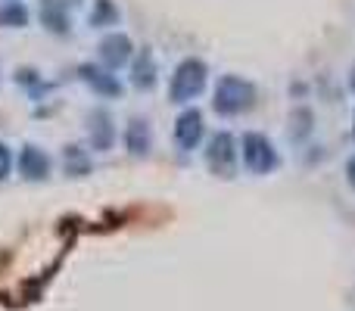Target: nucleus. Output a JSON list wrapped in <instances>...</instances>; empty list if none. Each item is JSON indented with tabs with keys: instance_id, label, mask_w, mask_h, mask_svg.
<instances>
[{
	"instance_id": "nucleus-1",
	"label": "nucleus",
	"mask_w": 355,
	"mask_h": 311,
	"mask_svg": "<svg viewBox=\"0 0 355 311\" xmlns=\"http://www.w3.org/2000/svg\"><path fill=\"white\" fill-rule=\"evenodd\" d=\"M252 106H256V87H252V81L240 78V75H221L212 94V109L218 116L231 118V116L250 112Z\"/></svg>"
},
{
	"instance_id": "nucleus-2",
	"label": "nucleus",
	"mask_w": 355,
	"mask_h": 311,
	"mask_svg": "<svg viewBox=\"0 0 355 311\" xmlns=\"http://www.w3.org/2000/svg\"><path fill=\"white\" fill-rule=\"evenodd\" d=\"M206 62L202 60H181L172 75V85H168V100L172 103H190L193 97H200L202 87H206Z\"/></svg>"
},
{
	"instance_id": "nucleus-3",
	"label": "nucleus",
	"mask_w": 355,
	"mask_h": 311,
	"mask_svg": "<svg viewBox=\"0 0 355 311\" xmlns=\"http://www.w3.org/2000/svg\"><path fill=\"white\" fill-rule=\"evenodd\" d=\"M240 156H243V165L252 175H268V171H275L277 162H281L275 143L265 134H256V131L243 134V141H240Z\"/></svg>"
},
{
	"instance_id": "nucleus-4",
	"label": "nucleus",
	"mask_w": 355,
	"mask_h": 311,
	"mask_svg": "<svg viewBox=\"0 0 355 311\" xmlns=\"http://www.w3.org/2000/svg\"><path fill=\"white\" fill-rule=\"evenodd\" d=\"M237 141H234V134H227V131H218V134L209 137V147H206V165L212 175L218 177H234V171H237Z\"/></svg>"
},
{
	"instance_id": "nucleus-5",
	"label": "nucleus",
	"mask_w": 355,
	"mask_h": 311,
	"mask_svg": "<svg viewBox=\"0 0 355 311\" xmlns=\"http://www.w3.org/2000/svg\"><path fill=\"white\" fill-rule=\"evenodd\" d=\"M131 53H135V47H131L128 35L112 31V35H106L103 41H100V62H103V69H110V72H116L125 62H131Z\"/></svg>"
},
{
	"instance_id": "nucleus-6",
	"label": "nucleus",
	"mask_w": 355,
	"mask_h": 311,
	"mask_svg": "<svg viewBox=\"0 0 355 311\" xmlns=\"http://www.w3.org/2000/svg\"><path fill=\"white\" fill-rule=\"evenodd\" d=\"M202 112L200 109H184L175 122V143L181 150H193L202 141Z\"/></svg>"
},
{
	"instance_id": "nucleus-7",
	"label": "nucleus",
	"mask_w": 355,
	"mask_h": 311,
	"mask_svg": "<svg viewBox=\"0 0 355 311\" xmlns=\"http://www.w3.org/2000/svg\"><path fill=\"white\" fill-rule=\"evenodd\" d=\"M87 137H91V147L97 150V153L112 147V141H116V125H112V116L106 109H94L91 116H87Z\"/></svg>"
},
{
	"instance_id": "nucleus-8",
	"label": "nucleus",
	"mask_w": 355,
	"mask_h": 311,
	"mask_svg": "<svg viewBox=\"0 0 355 311\" xmlns=\"http://www.w3.org/2000/svg\"><path fill=\"white\" fill-rule=\"evenodd\" d=\"M37 19L50 35H69L72 31L69 10L62 6V0H37Z\"/></svg>"
},
{
	"instance_id": "nucleus-9",
	"label": "nucleus",
	"mask_w": 355,
	"mask_h": 311,
	"mask_svg": "<svg viewBox=\"0 0 355 311\" xmlns=\"http://www.w3.org/2000/svg\"><path fill=\"white\" fill-rule=\"evenodd\" d=\"M156 75H159V69H156L153 50L141 47L135 53V60H131V85H135L137 91H150V87L156 85Z\"/></svg>"
},
{
	"instance_id": "nucleus-10",
	"label": "nucleus",
	"mask_w": 355,
	"mask_h": 311,
	"mask_svg": "<svg viewBox=\"0 0 355 311\" xmlns=\"http://www.w3.org/2000/svg\"><path fill=\"white\" fill-rule=\"evenodd\" d=\"M78 75H81V81H87V85L100 94V97H122V85H119L116 75H110V69L81 66Z\"/></svg>"
},
{
	"instance_id": "nucleus-11",
	"label": "nucleus",
	"mask_w": 355,
	"mask_h": 311,
	"mask_svg": "<svg viewBox=\"0 0 355 311\" xmlns=\"http://www.w3.org/2000/svg\"><path fill=\"white\" fill-rule=\"evenodd\" d=\"M19 168H22V175L28 177V181H47V175H50V156L44 153L41 147L28 143V147L22 150V156H19Z\"/></svg>"
},
{
	"instance_id": "nucleus-12",
	"label": "nucleus",
	"mask_w": 355,
	"mask_h": 311,
	"mask_svg": "<svg viewBox=\"0 0 355 311\" xmlns=\"http://www.w3.org/2000/svg\"><path fill=\"white\" fill-rule=\"evenodd\" d=\"M125 147L131 150V156H147L153 147V131H150L147 118H131L128 131H125Z\"/></svg>"
},
{
	"instance_id": "nucleus-13",
	"label": "nucleus",
	"mask_w": 355,
	"mask_h": 311,
	"mask_svg": "<svg viewBox=\"0 0 355 311\" xmlns=\"http://www.w3.org/2000/svg\"><path fill=\"white\" fill-rule=\"evenodd\" d=\"M62 168H66L69 177H85L87 171H91V156H87L78 143H69V147L62 150Z\"/></svg>"
},
{
	"instance_id": "nucleus-14",
	"label": "nucleus",
	"mask_w": 355,
	"mask_h": 311,
	"mask_svg": "<svg viewBox=\"0 0 355 311\" xmlns=\"http://www.w3.org/2000/svg\"><path fill=\"white\" fill-rule=\"evenodd\" d=\"M119 22V6L112 0H94V12H91V25L106 28V25Z\"/></svg>"
},
{
	"instance_id": "nucleus-15",
	"label": "nucleus",
	"mask_w": 355,
	"mask_h": 311,
	"mask_svg": "<svg viewBox=\"0 0 355 311\" xmlns=\"http://www.w3.org/2000/svg\"><path fill=\"white\" fill-rule=\"evenodd\" d=\"M0 25H6V28H22V25H28V10H25L19 0H10V3L0 10Z\"/></svg>"
},
{
	"instance_id": "nucleus-16",
	"label": "nucleus",
	"mask_w": 355,
	"mask_h": 311,
	"mask_svg": "<svg viewBox=\"0 0 355 311\" xmlns=\"http://www.w3.org/2000/svg\"><path fill=\"white\" fill-rule=\"evenodd\" d=\"M10 171H12V153H10L6 143H0V181H6Z\"/></svg>"
},
{
	"instance_id": "nucleus-17",
	"label": "nucleus",
	"mask_w": 355,
	"mask_h": 311,
	"mask_svg": "<svg viewBox=\"0 0 355 311\" xmlns=\"http://www.w3.org/2000/svg\"><path fill=\"white\" fill-rule=\"evenodd\" d=\"M346 181H349L352 187H355V156L349 159V165H346Z\"/></svg>"
},
{
	"instance_id": "nucleus-18",
	"label": "nucleus",
	"mask_w": 355,
	"mask_h": 311,
	"mask_svg": "<svg viewBox=\"0 0 355 311\" xmlns=\"http://www.w3.org/2000/svg\"><path fill=\"white\" fill-rule=\"evenodd\" d=\"M352 91H355V72H352Z\"/></svg>"
},
{
	"instance_id": "nucleus-19",
	"label": "nucleus",
	"mask_w": 355,
	"mask_h": 311,
	"mask_svg": "<svg viewBox=\"0 0 355 311\" xmlns=\"http://www.w3.org/2000/svg\"><path fill=\"white\" fill-rule=\"evenodd\" d=\"M352 131H355V128H352Z\"/></svg>"
}]
</instances>
